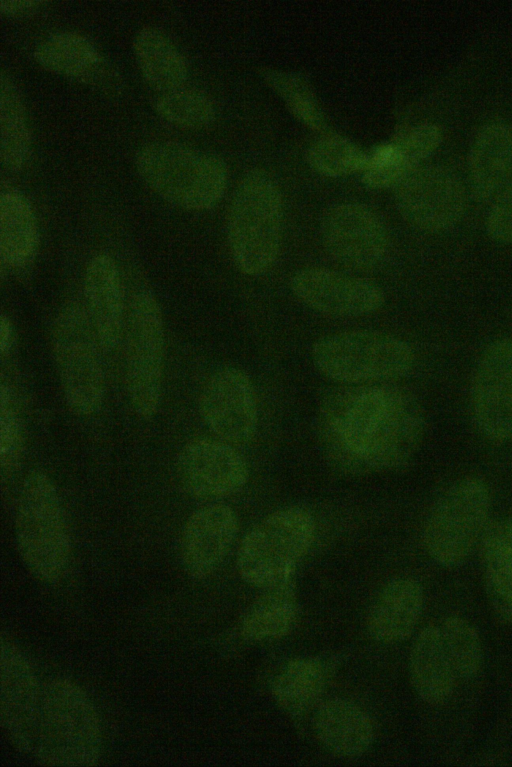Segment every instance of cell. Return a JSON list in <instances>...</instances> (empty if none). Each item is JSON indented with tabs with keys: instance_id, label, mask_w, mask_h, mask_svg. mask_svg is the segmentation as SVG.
Returning <instances> with one entry per match:
<instances>
[{
	"instance_id": "6da1fadb",
	"label": "cell",
	"mask_w": 512,
	"mask_h": 767,
	"mask_svg": "<svg viewBox=\"0 0 512 767\" xmlns=\"http://www.w3.org/2000/svg\"><path fill=\"white\" fill-rule=\"evenodd\" d=\"M318 428L325 454L344 472L387 471L412 461L424 437L425 418L402 389L357 385L325 398Z\"/></svg>"
},
{
	"instance_id": "7a4b0ae2",
	"label": "cell",
	"mask_w": 512,
	"mask_h": 767,
	"mask_svg": "<svg viewBox=\"0 0 512 767\" xmlns=\"http://www.w3.org/2000/svg\"><path fill=\"white\" fill-rule=\"evenodd\" d=\"M97 710L77 683L57 678L44 685L32 754L44 767H91L102 754Z\"/></svg>"
},
{
	"instance_id": "3957f363",
	"label": "cell",
	"mask_w": 512,
	"mask_h": 767,
	"mask_svg": "<svg viewBox=\"0 0 512 767\" xmlns=\"http://www.w3.org/2000/svg\"><path fill=\"white\" fill-rule=\"evenodd\" d=\"M15 538L21 559L36 579L52 584L63 578L71 539L57 489L44 472L31 471L22 483Z\"/></svg>"
},
{
	"instance_id": "277c9868",
	"label": "cell",
	"mask_w": 512,
	"mask_h": 767,
	"mask_svg": "<svg viewBox=\"0 0 512 767\" xmlns=\"http://www.w3.org/2000/svg\"><path fill=\"white\" fill-rule=\"evenodd\" d=\"M135 165L156 194L183 209L208 210L226 190L228 174L223 160L181 143L146 144L137 151Z\"/></svg>"
},
{
	"instance_id": "5b68a950",
	"label": "cell",
	"mask_w": 512,
	"mask_h": 767,
	"mask_svg": "<svg viewBox=\"0 0 512 767\" xmlns=\"http://www.w3.org/2000/svg\"><path fill=\"white\" fill-rule=\"evenodd\" d=\"M283 207L280 192L261 170L244 175L228 211L227 239L232 258L244 274L267 271L277 259L282 239Z\"/></svg>"
},
{
	"instance_id": "8992f818",
	"label": "cell",
	"mask_w": 512,
	"mask_h": 767,
	"mask_svg": "<svg viewBox=\"0 0 512 767\" xmlns=\"http://www.w3.org/2000/svg\"><path fill=\"white\" fill-rule=\"evenodd\" d=\"M314 534V519L304 508L289 507L270 514L241 542L237 555L241 577L263 590L291 581Z\"/></svg>"
},
{
	"instance_id": "52a82bcc",
	"label": "cell",
	"mask_w": 512,
	"mask_h": 767,
	"mask_svg": "<svg viewBox=\"0 0 512 767\" xmlns=\"http://www.w3.org/2000/svg\"><path fill=\"white\" fill-rule=\"evenodd\" d=\"M312 359L326 377L360 384L404 376L413 366L414 353L405 341L393 335L352 330L318 339Z\"/></svg>"
},
{
	"instance_id": "ba28073f",
	"label": "cell",
	"mask_w": 512,
	"mask_h": 767,
	"mask_svg": "<svg viewBox=\"0 0 512 767\" xmlns=\"http://www.w3.org/2000/svg\"><path fill=\"white\" fill-rule=\"evenodd\" d=\"M65 402L71 412L89 416L100 408L105 390L99 348L84 308L71 303L57 314L51 334Z\"/></svg>"
},
{
	"instance_id": "9c48e42d",
	"label": "cell",
	"mask_w": 512,
	"mask_h": 767,
	"mask_svg": "<svg viewBox=\"0 0 512 767\" xmlns=\"http://www.w3.org/2000/svg\"><path fill=\"white\" fill-rule=\"evenodd\" d=\"M491 496L478 476L456 481L436 503L425 523L424 546L444 567H457L470 556L488 525Z\"/></svg>"
},
{
	"instance_id": "30bf717a",
	"label": "cell",
	"mask_w": 512,
	"mask_h": 767,
	"mask_svg": "<svg viewBox=\"0 0 512 767\" xmlns=\"http://www.w3.org/2000/svg\"><path fill=\"white\" fill-rule=\"evenodd\" d=\"M165 329L154 295L138 292L131 302L125 342V379L128 398L142 419L158 411L164 373Z\"/></svg>"
},
{
	"instance_id": "8fae6325",
	"label": "cell",
	"mask_w": 512,
	"mask_h": 767,
	"mask_svg": "<svg viewBox=\"0 0 512 767\" xmlns=\"http://www.w3.org/2000/svg\"><path fill=\"white\" fill-rule=\"evenodd\" d=\"M397 209L415 228L441 232L462 217L466 192L459 178L436 165L413 169L394 186Z\"/></svg>"
},
{
	"instance_id": "7c38bea8",
	"label": "cell",
	"mask_w": 512,
	"mask_h": 767,
	"mask_svg": "<svg viewBox=\"0 0 512 767\" xmlns=\"http://www.w3.org/2000/svg\"><path fill=\"white\" fill-rule=\"evenodd\" d=\"M43 688L31 663L8 638L0 643V721L10 743L32 753L41 713Z\"/></svg>"
},
{
	"instance_id": "4fadbf2b",
	"label": "cell",
	"mask_w": 512,
	"mask_h": 767,
	"mask_svg": "<svg viewBox=\"0 0 512 767\" xmlns=\"http://www.w3.org/2000/svg\"><path fill=\"white\" fill-rule=\"evenodd\" d=\"M321 235L329 255L353 270L377 267L388 251L385 224L373 210L359 203L332 207L323 219Z\"/></svg>"
},
{
	"instance_id": "5bb4252c",
	"label": "cell",
	"mask_w": 512,
	"mask_h": 767,
	"mask_svg": "<svg viewBox=\"0 0 512 767\" xmlns=\"http://www.w3.org/2000/svg\"><path fill=\"white\" fill-rule=\"evenodd\" d=\"M471 408L484 437L512 439V340H496L483 352L472 381Z\"/></svg>"
},
{
	"instance_id": "9a60e30c",
	"label": "cell",
	"mask_w": 512,
	"mask_h": 767,
	"mask_svg": "<svg viewBox=\"0 0 512 767\" xmlns=\"http://www.w3.org/2000/svg\"><path fill=\"white\" fill-rule=\"evenodd\" d=\"M199 410L205 424L222 441L245 444L257 428L258 410L255 392L248 375L235 367H225L205 383Z\"/></svg>"
},
{
	"instance_id": "2e32d148",
	"label": "cell",
	"mask_w": 512,
	"mask_h": 767,
	"mask_svg": "<svg viewBox=\"0 0 512 767\" xmlns=\"http://www.w3.org/2000/svg\"><path fill=\"white\" fill-rule=\"evenodd\" d=\"M290 288L299 301L327 316H363L384 304V293L378 285L322 267L300 269L292 276Z\"/></svg>"
},
{
	"instance_id": "e0dca14e",
	"label": "cell",
	"mask_w": 512,
	"mask_h": 767,
	"mask_svg": "<svg viewBox=\"0 0 512 767\" xmlns=\"http://www.w3.org/2000/svg\"><path fill=\"white\" fill-rule=\"evenodd\" d=\"M176 473L188 494L203 499L231 495L248 479L242 456L229 443L210 439L186 444L178 455Z\"/></svg>"
},
{
	"instance_id": "ac0fdd59",
	"label": "cell",
	"mask_w": 512,
	"mask_h": 767,
	"mask_svg": "<svg viewBox=\"0 0 512 767\" xmlns=\"http://www.w3.org/2000/svg\"><path fill=\"white\" fill-rule=\"evenodd\" d=\"M237 531V517L227 505L213 504L195 511L181 534L180 555L186 573L195 579L211 575L230 550Z\"/></svg>"
},
{
	"instance_id": "d6986e66",
	"label": "cell",
	"mask_w": 512,
	"mask_h": 767,
	"mask_svg": "<svg viewBox=\"0 0 512 767\" xmlns=\"http://www.w3.org/2000/svg\"><path fill=\"white\" fill-rule=\"evenodd\" d=\"M36 62L54 74L113 92L120 87V77L84 35L64 31L43 39L34 50Z\"/></svg>"
},
{
	"instance_id": "ffe728a7",
	"label": "cell",
	"mask_w": 512,
	"mask_h": 767,
	"mask_svg": "<svg viewBox=\"0 0 512 767\" xmlns=\"http://www.w3.org/2000/svg\"><path fill=\"white\" fill-rule=\"evenodd\" d=\"M84 309L102 349H114L124 323V291L117 265L107 254H97L84 276Z\"/></svg>"
},
{
	"instance_id": "44dd1931",
	"label": "cell",
	"mask_w": 512,
	"mask_h": 767,
	"mask_svg": "<svg viewBox=\"0 0 512 767\" xmlns=\"http://www.w3.org/2000/svg\"><path fill=\"white\" fill-rule=\"evenodd\" d=\"M474 197L488 203L512 175V128L503 121L484 124L476 133L468 157Z\"/></svg>"
},
{
	"instance_id": "7402d4cb",
	"label": "cell",
	"mask_w": 512,
	"mask_h": 767,
	"mask_svg": "<svg viewBox=\"0 0 512 767\" xmlns=\"http://www.w3.org/2000/svg\"><path fill=\"white\" fill-rule=\"evenodd\" d=\"M423 604L424 593L419 582L412 578L390 581L370 607L367 616L369 635L384 644L405 640L417 625Z\"/></svg>"
},
{
	"instance_id": "603a6c76",
	"label": "cell",
	"mask_w": 512,
	"mask_h": 767,
	"mask_svg": "<svg viewBox=\"0 0 512 767\" xmlns=\"http://www.w3.org/2000/svg\"><path fill=\"white\" fill-rule=\"evenodd\" d=\"M408 668L415 693L431 705L448 700L459 680L445 649L440 627L435 625L424 627L415 637Z\"/></svg>"
},
{
	"instance_id": "cb8c5ba5",
	"label": "cell",
	"mask_w": 512,
	"mask_h": 767,
	"mask_svg": "<svg viewBox=\"0 0 512 767\" xmlns=\"http://www.w3.org/2000/svg\"><path fill=\"white\" fill-rule=\"evenodd\" d=\"M314 729L329 752L344 758L366 753L375 736L370 716L355 702L344 698L327 700L318 708Z\"/></svg>"
},
{
	"instance_id": "d4e9b609",
	"label": "cell",
	"mask_w": 512,
	"mask_h": 767,
	"mask_svg": "<svg viewBox=\"0 0 512 767\" xmlns=\"http://www.w3.org/2000/svg\"><path fill=\"white\" fill-rule=\"evenodd\" d=\"M480 546L489 604L501 620L512 623V516L488 524Z\"/></svg>"
},
{
	"instance_id": "484cf974",
	"label": "cell",
	"mask_w": 512,
	"mask_h": 767,
	"mask_svg": "<svg viewBox=\"0 0 512 767\" xmlns=\"http://www.w3.org/2000/svg\"><path fill=\"white\" fill-rule=\"evenodd\" d=\"M332 659L320 656L297 657L275 675L271 694L276 704L290 715H300L316 704L334 671Z\"/></svg>"
},
{
	"instance_id": "4316f807",
	"label": "cell",
	"mask_w": 512,
	"mask_h": 767,
	"mask_svg": "<svg viewBox=\"0 0 512 767\" xmlns=\"http://www.w3.org/2000/svg\"><path fill=\"white\" fill-rule=\"evenodd\" d=\"M39 246V228L29 199L7 187L0 195V254L11 268L28 266Z\"/></svg>"
},
{
	"instance_id": "83f0119b",
	"label": "cell",
	"mask_w": 512,
	"mask_h": 767,
	"mask_svg": "<svg viewBox=\"0 0 512 767\" xmlns=\"http://www.w3.org/2000/svg\"><path fill=\"white\" fill-rule=\"evenodd\" d=\"M132 48L149 87L161 93L183 87L188 78L187 61L163 31L143 27L135 35Z\"/></svg>"
},
{
	"instance_id": "f1b7e54d",
	"label": "cell",
	"mask_w": 512,
	"mask_h": 767,
	"mask_svg": "<svg viewBox=\"0 0 512 767\" xmlns=\"http://www.w3.org/2000/svg\"><path fill=\"white\" fill-rule=\"evenodd\" d=\"M297 617L298 602L291 580L265 590L252 603L241 621V634L253 642L280 639L293 629Z\"/></svg>"
},
{
	"instance_id": "f546056e",
	"label": "cell",
	"mask_w": 512,
	"mask_h": 767,
	"mask_svg": "<svg viewBox=\"0 0 512 767\" xmlns=\"http://www.w3.org/2000/svg\"><path fill=\"white\" fill-rule=\"evenodd\" d=\"M32 147L27 111L9 73L0 75V157L4 168L17 172L25 167Z\"/></svg>"
},
{
	"instance_id": "4dcf8cb0",
	"label": "cell",
	"mask_w": 512,
	"mask_h": 767,
	"mask_svg": "<svg viewBox=\"0 0 512 767\" xmlns=\"http://www.w3.org/2000/svg\"><path fill=\"white\" fill-rule=\"evenodd\" d=\"M261 76L299 121L314 130L325 128L324 113L304 76L273 68H264Z\"/></svg>"
},
{
	"instance_id": "1f68e13d",
	"label": "cell",
	"mask_w": 512,
	"mask_h": 767,
	"mask_svg": "<svg viewBox=\"0 0 512 767\" xmlns=\"http://www.w3.org/2000/svg\"><path fill=\"white\" fill-rule=\"evenodd\" d=\"M439 627L458 679L475 678L484 662L483 645L477 629L467 619L459 616L445 618Z\"/></svg>"
},
{
	"instance_id": "d6a6232c",
	"label": "cell",
	"mask_w": 512,
	"mask_h": 767,
	"mask_svg": "<svg viewBox=\"0 0 512 767\" xmlns=\"http://www.w3.org/2000/svg\"><path fill=\"white\" fill-rule=\"evenodd\" d=\"M155 110L166 122L183 129H201L216 117L211 98L202 90L181 87L161 93L155 101Z\"/></svg>"
},
{
	"instance_id": "836d02e7",
	"label": "cell",
	"mask_w": 512,
	"mask_h": 767,
	"mask_svg": "<svg viewBox=\"0 0 512 767\" xmlns=\"http://www.w3.org/2000/svg\"><path fill=\"white\" fill-rule=\"evenodd\" d=\"M310 166L327 177H340L364 171L368 154L355 143L340 135H325L308 149Z\"/></svg>"
},
{
	"instance_id": "e575fe53",
	"label": "cell",
	"mask_w": 512,
	"mask_h": 767,
	"mask_svg": "<svg viewBox=\"0 0 512 767\" xmlns=\"http://www.w3.org/2000/svg\"><path fill=\"white\" fill-rule=\"evenodd\" d=\"M24 448L23 425L12 391L4 383L0 392V465L10 475L19 464Z\"/></svg>"
},
{
	"instance_id": "d590c367",
	"label": "cell",
	"mask_w": 512,
	"mask_h": 767,
	"mask_svg": "<svg viewBox=\"0 0 512 767\" xmlns=\"http://www.w3.org/2000/svg\"><path fill=\"white\" fill-rule=\"evenodd\" d=\"M442 133L433 123H421L405 130L393 141L407 174L419 167L440 145Z\"/></svg>"
},
{
	"instance_id": "8d00e7d4",
	"label": "cell",
	"mask_w": 512,
	"mask_h": 767,
	"mask_svg": "<svg viewBox=\"0 0 512 767\" xmlns=\"http://www.w3.org/2000/svg\"><path fill=\"white\" fill-rule=\"evenodd\" d=\"M488 204V234L498 242L512 244V175Z\"/></svg>"
},
{
	"instance_id": "74e56055",
	"label": "cell",
	"mask_w": 512,
	"mask_h": 767,
	"mask_svg": "<svg viewBox=\"0 0 512 767\" xmlns=\"http://www.w3.org/2000/svg\"><path fill=\"white\" fill-rule=\"evenodd\" d=\"M45 4L36 0H1L0 11L7 16H22L39 10Z\"/></svg>"
},
{
	"instance_id": "f35d334b",
	"label": "cell",
	"mask_w": 512,
	"mask_h": 767,
	"mask_svg": "<svg viewBox=\"0 0 512 767\" xmlns=\"http://www.w3.org/2000/svg\"><path fill=\"white\" fill-rule=\"evenodd\" d=\"M14 327L10 319L2 315L0 319V351L2 355L9 353L14 344Z\"/></svg>"
}]
</instances>
